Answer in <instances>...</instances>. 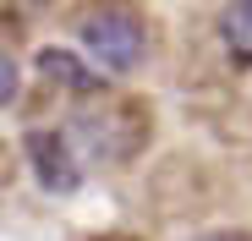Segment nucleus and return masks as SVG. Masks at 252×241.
<instances>
[{
  "label": "nucleus",
  "instance_id": "1",
  "mask_svg": "<svg viewBox=\"0 0 252 241\" xmlns=\"http://www.w3.org/2000/svg\"><path fill=\"white\" fill-rule=\"evenodd\" d=\"M82 50H88V60L99 71L126 77V71L143 60L148 33H143V22L126 11V6H104V11H94L88 22H82Z\"/></svg>",
  "mask_w": 252,
  "mask_h": 241
},
{
  "label": "nucleus",
  "instance_id": "5",
  "mask_svg": "<svg viewBox=\"0 0 252 241\" xmlns=\"http://www.w3.org/2000/svg\"><path fill=\"white\" fill-rule=\"evenodd\" d=\"M17 93H22V66H17V55L0 50V110H11Z\"/></svg>",
  "mask_w": 252,
  "mask_h": 241
},
{
  "label": "nucleus",
  "instance_id": "3",
  "mask_svg": "<svg viewBox=\"0 0 252 241\" xmlns=\"http://www.w3.org/2000/svg\"><path fill=\"white\" fill-rule=\"evenodd\" d=\"M38 77L55 88H71V93H88L94 88V71L82 66L71 50H38Z\"/></svg>",
  "mask_w": 252,
  "mask_h": 241
},
{
  "label": "nucleus",
  "instance_id": "2",
  "mask_svg": "<svg viewBox=\"0 0 252 241\" xmlns=\"http://www.w3.org/2000/svg\"><path fill=\"white\" fill-rule=\"evenodd\" d=\"M28 165L38 176V186L44 192H77L82 186V165H77V153L61 132H28Z\"/></svg>",
  "mask_w": 252,
  "mask_h": 241
},
{
  "label": "nucleus",
  "instance_id": "4",
  "mask_svg": "<svg viewBox=\"0 0 252 241\" xmlns=\"http://www.w3.org/2000/svg\"><path fill=\"white\" fill-rule=\"evenodd\" d=\"M220 33H225V50L241 66H252V0H230L220 17Z\"/></svg>",
  "mask_w": 252,
  "mask_h": 241
},
{
  "label": "nucleus",
  "instance_id": "6",
  "mask_svg": "<svg viewBox=\"0 0 252 241\" xmlns=\"http://www.w3.org/2000/svg\"><path fill=\"white\" fill-rule=\"evenodd\" d=\"M104 241H126V236H104Z\"/></svg>",
  "mask_w": 252,
  "mask_h": 241
}]
</instances>
